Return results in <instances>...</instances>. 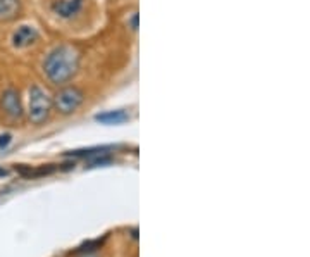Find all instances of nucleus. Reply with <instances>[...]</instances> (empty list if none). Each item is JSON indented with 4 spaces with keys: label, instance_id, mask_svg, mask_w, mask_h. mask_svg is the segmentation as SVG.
I'll use <instances>...</instances> for the list:
<instances>
[{
    "label": "nucleus",
    "instance_id": "f257e3e1",
    "mask_svg": "<svg viewBox=\"0 0 310 257\" xmlns=\"http://www.w3.org/2000/svg\"><path fill=\"white\" fill-rule=\"evenodd\" d=\"M81 66V52L74 45L62 43L55 47L43 60V73L52 85H67L78 74Z\"/></svg>",
    "mask_w": 310,
    "mask_h": 257
},
{
    "label": "nucleus",
    "instance_id": "6e6552de",
    "mask_svg": "<svg viewBox=\"0 0 310 257\" xmlns=\"http://www.w3.org/2000/svg\"><path fill=\"white\" fill-rule=\"evenodd\" d=\"M95 119L102 124H121L129 119V114L126 111H107L103 114H99Z\"/></svg>",
    "mask_w": 310,
    "mask_h": 257
},
{
    "label": "nucleus",
    "instance_id": "0eeeda50",
    "mask_svg": "<svg viewBox=\"0 0 310 257\" xmlns=\"http://www.w3.org/2000/svg\"><path fill=\"white\" fill-rule=\"evenodd\" d=\"M21 0H0V22H12L21 16Z\"/></svg>",
    "mask_w": 310,
    "mask_h": 257
},
{
    "label": "nucleus",
    "instance_id": "9d476101",
    "mask_svg": "<svg viewBox=\"0 0 310 257\" xmlns=\"http://www.w3.org/2000/svg\"><path fill=\"white\" fill-rule=\"evenodd\" d=\"M9 143H10V135L9 133L0 135V149H5Z\"/></svg>",
    "mask_w": 310,
    "mask_h": 257
},
{
    "label": "nucleus",
    "instance_id": "7ed1b4c3",
    "mask_svg": "<svg viewBox=\"0 0 310 257\" xmlns=\"http://www.w3.org/2000/svg\"><path fill=\"white\" fill-rule=\"evenodd\" d=\"M54 109L52 99L47 92L38 85H33L29 88V105H28V118L33 124H43L50 118V112Z\"/></svg>",
    "mask_w": 310,
    "mask_h": 257
},
{
    "label": "nucleus",
    "instance_id": "20e7f679",
    "mask_svg": "<svg viewBox=\"0 0 310 257\" xmlns=\"http://www.w3.org/2000/svg\"><path fill=\"white\" fill-rule=\"evenodd\" d=\"M0 111L12 121L22 118V102L16 88L3 90V93L0 95Z\"/></svg>",
    "mask_w": 310,
    "mask_h": 257
},
{
    "label": "nucleus",
    "instance_id": "1a4fd4ad",
    "mask_svg": "<svg viewBox=\"0 0 310 257\" xmlns=\"http://www.w3.org/2000/svg\"><path fill=\"white\" fill-rule=\"evenodd\" d=\"M103 240H93V242H87V244H83L80 249H78V252H95L97 249H100V245H102Z\"/></svg>",
    "mask_w": 310,
    "mask_h": 257
},
{
    "label": "nucleus",
    "instance_id": "f03ea898",
    "mask_svg": "<svg viewBox=\"0 0 310 257\" xmlns=\"http://www.w3.org/2000/svg\"><path fill=\"white\" fill-rule=\"evenodd\" d=\"M85 102V92L76 85H62L55 92L52 105L62 116H69L80 109V105Z\"/></svg>",
    "mask_w": 310,
    "mask_h": 257
},
{
    "label": "nucleus",
    "instance_id": "f8f14e48",
    "mask_svg": "<svg viewBox=\"0 0 310 257\" xmlns=\"http://www.w3.org/2000/svg\"><path fill=\"white\" fill-rule=\"evenodd\" d=\"M0 176H7V169H0Z\"/></svg>",
    "mask_w": 310,
    "mask_h": 257
},
{
    "label": "nucleus",
    "instance_id": "39448f33",
    "mask_svg": "<svg viewBox=\"0 0 310 257\" xmlns=\"http://www.w3.org/2000/svg\"><path fill=\"white\" fill-rule=\"evenodd\" d=\"M87 0H54L52 10L61 19H73L83 10Z\"/></svg>",
    "mask_w": 310,
    "mask_h": 257
},
{
    "label": "nucleus",
    "instance_id": "9b49d317",
    "mask_svg": "<svg viewBox=\"0 0 310 257\" xmlns=\"http://www.w3.org/2000/svg\"><path fill=\"white\" fill-rule=\"evenodd\" d=\"M80 257H100L97 252H81Z\"/></svg>",
    "mask_w": 310,
    "mask_h": 257
},
{
    "label": "nucleus",
    "instance_id": "ddd939ff",
    "mask_svg": "<svg viewBox=\"0 0 310 257\" xmlns=\"http://www.w3.org/2000/svg\"><path fill=\"white\" fill-rule=\"evenodd\" d=\"M133 238H138V230H133Z\"/></svg>",
    "mask_w": 310,
    "mask_h": 257
},
{
    "label": "nucleus",
    "instance_id": "423d86ee",
    "mask_svg": "<svg viewBox=\"0 0 310 257\" xmlns=\"http://www.w3.org/2000/svg\"><path fill=\"white\" fill-rule=\"evenodd\" d=\"M38 31H36V28H33V26H19V28L14 31L12 35V45L16 48H26L29 47V45L36 43V40H38Z\"/></svg>",
    "mask_w": 310,
    "mask_h": 257
}]
</instances>
